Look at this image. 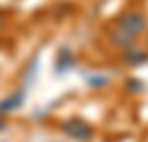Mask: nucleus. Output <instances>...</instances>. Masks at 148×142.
Wrapping results in <instances>:
<instances>
[{
	"label": "nucleus",
	"instance_id": "1",
	"mask_svg": "<svg viewBox=\"0 0 148 142\" xmlns=\"http://www.w3.org/2000/svg\"><path fill=\"white\" fill-rule=\"evenodd\" d=\"M117 27H122L124 31H128L133 38H137L139 33H144L148 27L146 18H144V13H137V11H130V13H124L122 18H119Z\"/></svg>",
	"mask_w": 148,
	"mask_h": 142
},
{
	"label": "nucleus",
	"instance_id": "2",
	"mask_svg": "<svg viewBox=\"0 0 148 142\" xmlns=\"http://www.w3.org/2000/svg\"><path fill=\"white\" fill-rule=\"evenodd\" d=\"M64 133H69L71 138H75L80 142H86L93 138L91 124H86L84 120H69V122H64Z\"/></svg>",
	"mask_w": 148,
	"mask_h": 142
},
{
	"label": "nucleus",
	"instance_id": "3",
	"mask_svg": "<svg viewBox=\"0 0 148 142\" xmlns=\"http://www.w3.org/2000/svg\"><path fill=\"white\" fill-rule=\"evenodd\" d=\"M124 60H126V64H130V67H139V64H144V62L148 60V51L135 49V47H126V49H124Z\"/></svg>",
	"mask_w": 148,
	"mask_h": 142
},
{
	"label": "nucleus",
	"instance_id": "4",
	"mask_svg": "<svg viewBox=\"0 0 148 142\" xmlns=\"http://www.w3.org/2000/svg\"><path fill=\"white\" fill-rule=\"evenodd\" d=\"M22 98H25V93L20 91L18 96L13 93V96H9L7 100H2L0 102V111H11V109H18L20 107V102H22Z\"/></svg>",
	"mask_w": 148,
	"mask_h": 142
},
{
	"label": "nucleus",
	"instance_id": "5",
	"mask_svg": "<svg viewBox=\"0 0 148 142\" xmlns=\"http://www.w3.org/2000/svg\"><path fill=\"white\" fill-rule=\"evenodd\" d=\"M128 89H130V91H142V89H144V82L142 80H128Z\"/></svg>",
	"mask_w": 148,
	"mask_h": 142
}]
</instances>
